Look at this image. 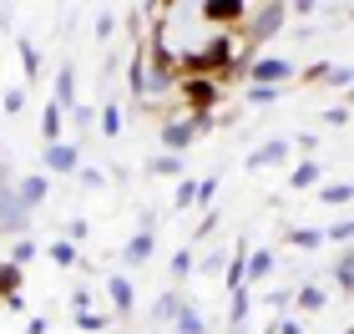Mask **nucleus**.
<instances>
[{
    "label": "nucleus",
    "instance_id": "nucleus-1",
    "mask_svg": "<svg viewBox=\"0 0 354 334\" xmlns=\"http://www.w3.org/2000/svg\"><path fill=\"white\" fill-rule=\"evenodd\" d=\"M177 97H183V117L213 122V111L223 102V82L218 76H177Z\"/></svg>",
    "mask_w": 354,
    "mask_h": 334
},
{
    "label": "nucleus",
    "instance_id": "nucleus-2",
    "mask_svg": "<svg viewBox=\"0 0 354 334\" xmlns=\"http://www.w3.org/2000/svg\"><path fill=\"white\" fill-rule=\"evenodd\" d=\"M248 51H253V46H263V41H273V36H279V30L288 26V6H283V0H268V6H259V10H248Z\"/></svg>",
    "mask_w": 354,
    "mask_h": 334
},
{
    "label": "nucleus",
    "instance_id": "nucleus-3",
    "mask_svg": "<svg viewBox=\"0 0 354 334\" xmlns=\"http://www.w3.org/2000/svg\"><path fill=\"white\" fill-rule=\"evenodd\" d=\"M213 122H192V117H167L162 122V152L172 157H187V147L198 142V132H207Z\"/></svg>",
    "mask_w": 354,
    "mask_h": 334
},
{
    "label": "nucleus",
    "instance_id": "nucleus-4",
    "mask_svg": "<svg viewBox=\"0 0 354 334\" xmlns=\"http://www.w3.org/2000/svg\"><path fill=\"white\" fill-rule=\"evenodd\" d=\"M248 10L253 6H243V0H203L198 10V21H207V26H223V30H233V26H243L248 21Z\"/></svg>",
    "mask_w": 354,
    "mask_h": 334
},
{
    "label": "nucleus",
    "instance_id": "nucleus-5",
    "mask_svg": "<svg viewBox=\"0 0 354 334\" xmlns=\"http://www.w3.org/2000/svg\"><path fill=\"white\" fill-rule=\"evenodd\" d=\"M294 71H299V66H294L288 56H253V61H248V76H253L259 86H283Z\"/></svg>",
    "mask_w": 354,
    "mask_h": 334
},
{
    "label": "nucleus",
    "instance_id": "nucleus-6",
    "mask_svg": "<svg viewBox=\"0 0 354 334\" xmlns=\"http://www.w3.org/2000/svg\"><path fill=\"white\" fill-rule=\"evenodd\" d=\"M76 172H82V147L76 142L46 147V178H76Z\"/></svg>",
    "mask_w": 354,
    "mask_h": 334
},
{
    "label": "nucleus",
    "instance_id": "nucleus-7",
    "mask_svg": "<svg viewBox=\"0 0 354 334\" xmlns=\"http://www.w3.org/2000/svg\"><path fill=\"white\" fill-rule=\"evenodd\" d=\"M26 223H30V213L21 208V198H15V183H10V172H6V178H0V228H6V233H21Z\"/></svg>",
    "mask_w": 354,
    "mask_h": 334
},
{
    "label": "nucleus",
    "instance_id": "nucleus-8",
    "mask_svg": "<svg viewBox=\"0 0 354 334\" xmlns=\"http://www.w3.org/2000/svg\"><path fill=\"white\" fill-rule=\"evenodd\" d=\"M152 253H157V228H152V218H147V223H142V228H137L132 238H127L122 263H127V268H142V263L152 259Z\"/></svg>",
    "mask_w": 354,
    "mask_h": 334
},
{
    "label": "nucleus",
    "instance_id": "nucleus-9",
    "mask_svg": "<svg viewBox=\"0 0 354 334\" xmlns=\"http://www.w3.org/2000/svg\"><path fill=\"white\" fill-rule=\"evenodd\" d=\"M288 152H294V147H288L283 137H273V142H263V147H253V152H248V167H253V172H259V167H283V163H288Z\"/></svg>",
    "mask_w": 354,
    "mask_h": 334
},
{
    "label": "nucleus",
    "instance_id": "nucleus-10",
    "mask_svg": "<svg viewBox=\"0 0 354 334\" xmlns=\"http://www.w3.org/2000/svg\"><path fill=\"white\" fill-rule=\"evenodd\" d=\"M46 193H51V178H46V172H41V178H21V183H15V198H21L26 213H36L46 203Z\"/></svg>",
    "mask_w": 354,
    "mask_h": 334
},
{
    "label": "nucleus",
    "instance_id": "nucleus-11",
    "mask_svg": "<svg viewBox=\"0 0 354 334\" xmlns=\"http://www.w3.org/2000/svg\"><path fill=\"white\" fill-rule=\"evenodd\" d=\"M106 294H111V309H117V314H132L137 309V289H132V279H127V274H106Z\"/></svg>",
    "mask_w": 354,
    "mask_h": 334
},
{
    "label": "nucleus",
    "instance_id": "nucleus-12",
    "mask_svg": "<svg viewBox=\"0 0 354 334\" xmlns=\"http://www.w3.org/2000/svg\"><path fill=\"white\" fill-rule=\"evenodd\" d=\"M319 178H324V167H319L314 157H299V163L288 167V187H294V193H309V187H319Z\"/></svg>",
    "mask_w": 354,
    "mask_h": 334
},
{
    "label": "nucleus",
    "instance_id": "nucleus-13",
    "mask_svg": "<svg viewBox=\"0 0 354 334\" xmlns=\"http://www.w3.org/2000/svg\"><path fill=\"white\" fill-rule=\"evenodd\" d=\"M273 263H279V259H273V248H248V289L273 274Z\"/></svg>",
    "mask_w": 354,
    "mask_h": 334
},
{
    "label": "nucleus",
    "instance_id": "nucleus-14",
    "mask_svg": "<svg viewBox=\"0 0 354 334\" xmlns=\"http://www.w3.org/2000/svg\"><path fill=\"white\" fill-rule=\"evenodd\" d=\"M51 102H56L61 111H66V106H76V66H71V61L56 71V97H51Z\"/></svg>",
    "mask_w": 354,
    "mask_h": 334
},
{
    "label": "nucleus",
    "instance_id": "nucleus-15",
    "mask_svg": "<svg viewBox=\"0 0 354 334\" xmlns=\"http://www.w3.org/2000/svg\"><path fill=\"white\" fill-rule=\"evenodd\" d=\"M172 329H177V334H207V319H203V309H198V304H192V299H187V304L177 309Z\"/></svg>",
    "mask_w": 354,
    "mask_h": 334
},
{
    "label": "nucleus",
    "instance_id": "nucleus-16",
    "mask_svg": "<svg viewBox=\"0 0 354 334\" xmlns=\"http://www.w3.org/2000/svg\"><path fill=\"white\" fill-rule=\"evenodd\" d=\"M294 304H299V314H319L329 304V294H324V284H304V289L294 294Z\"/></svg>",
    "mask_w": 354,
    "mask_h": 334
},
{
    "label": "nucleus",
    "instance_id": "nucleus-17",
    "mask_svg": "<svg viewBox=\"0 0 354 334\" xmlns=\"http://www.w3.org/2000/svg\"><path fill=\"white\" fill-rule=\"evenodd\" d=\"M183 304H187V299L177 294V289H167V294H162V299L152 304V319H157V324H172V319H177V309H183Z\"/></svg>",
    "mask_w": 354,
    "mask_h": 334
},
{
    "label": "nucleus",
    "instance_id": "nucleus-18",
    "mask_svg": "<svg viewBox=\"0 0 354 334\" xmlns=\"http://www.w3.org/2000/svg\"><path fill=\"white\" fill-rule=\"evenodd\" d=\"M319 203L324 208H344V203H354V183H324L319 187Z\"/></svg>",
    "mask_w": 354,
    "mask_h": 334
},
{
    "label": "nucleus",
    "instance_id": "nucleus-19",
    "mask_svg": "<svg viewBox=\"0 0 354 334\" xmlns=\"http://www.w3.org/2000/svg\"><path fill=\"white\" fill-rule=\"evenodd\" d=\"M248 309H253V294H248V289L228 294V324H233V329H243V324H248Z\"/></svg>",
    "mask_w": 354,
    "mask_h": 334
},
{
    "label": "nucleus",
    "instance_id": "nucleus-20",
    "mask_svg": "<svg viewBox=\"0 0 354 334\" xmlns=\"http://www.w3.org/2000/svg\"><path fill=\"white\" fill-rule=\"evenodd\" d=\"M167 274H172V284H183V279H192V274H198V259H192V248H177V253H172Z\"/></svg>",
    "mask_w": 354,
    "mask_h": 334
},
{
    "label": "nucleus",
    "instance_id": "nucleus-21",
    "mask_svg": "<svg viewBox=\"0 0 354 334\" xmlns=\"http://www.w3.org/2000/svg\"><path fill=\"white\" fill-rule=\"evenodd\" d=\"M96 127H102V137H117L122 132V106L111 102V97L102 102V111H96Z\"/></svg>",
    "mask_w": 354,
    "mask_h": 334
},
{
    "label": "nucleus",
    "instance_id": "nucleus-22",
    "mask_svg": "<svg viewBox=\"0 0 354 334\" xmlns=\"http://www.w3.org/2000/svg\"><path fill=\"white\" fill-rule=\"evenodd\" d=\"M334 284H339L344 294H354V248H344L339 259H334Z\"/></svg>",
    "mask_w": 354,
    "mask_h": 334
},
{
    "label": "nucleus",
    "instance_id": "nucleus-23",
    "mask_svg": "<svg viewBox=\"0 0 354 334\" xmlns=\"http://www.w3.org/2000/svg\"><path fill=\"white\" fill-rule=\"evenodd\" d=\"M183 167H187V157H172V152H157L147 163V172H157V178H177Z\"/></svg>",
    "mask_w": 354,
    "mask_h": 334
},
{
    "label": "nucleus",
    "instance_id": "nucleus-24",
    "mask_svg": "<svg viewBox=\"0 0 354 334\" xmlns=\"http://www.w3.org/2000/svg\"><path fill=\"white\" fill-rule=\"evenodd\" d=\"M41 137H46V147H56V142H61V106L56 102L41 111Z\"/></svg>",
    "mask_w": 354,
    "mask_h": 334
},
{
    "label": "nucleus",
    "instance_id": "nucleus-25",
    "mask_svg": "<svg viewBox=\"0 0 354 334\" xmlns=\"http://www.w3.org/2000/svg\"><path fill=\"white\" fill-rule=\"evenodd\" d=\"M46 259H51L56 268H76V243H71V238H61V243L46 248Z\"/></svg>",
    "mask_w": 354,
    "mask_h": 334
},
{
    "label": "nucleus",
    "instance_id": "nucleus-26",
    "mask_svg": "<svg viewBox=\"0 0 354 334\" xmlns=\"http://www.w3.org/2000/svg\"><path fill=\"white\" fill-rule=\"evenodd\" d=\"M172 208H177V213L198 208V183H192V178H183V183H177V193H172Z\"/></svg>",
    "mask_w": 354,
    "mask_h": 334
},
{
    "label": "nucleus",
    "instance_id": "nucleus-27",
    "mask_svg": "<svg viewBox=\"0 0 354 334\" xmlns=\"http://www.w3.org/2000/svg\"><path fill=\"white\" fill-rule=\"evenodd\" d=\"M288 243H294V248H319V243H324V228H288Z\"/></svg>",
    "mask_w": 354,
    "mask_h": 334
},
{
    "label": "nucleus",
    "instance_id": "nucleus-28",
    "mask_svg": "<svg viewBox=\"0 0 354 334\" xmlns=\"http://www.w3.org/2000/svg\"><path fill=\"white\" fill-rule=\"evenodd\" d=\"M279 97H283V91H279V86H259V82H253V86L243 91V102H248V106H273V102H279Z\"/></svg>",
    "mask_w": 354,
    "mask_h": 334
},
{
    "label": "nucleus",
    "instance_id": "nucleus-29",
    "mask_svg": "<svg viewBox=\"0 0 354 334\" xmlns=\"http://www.w3.org/2000/svg\"><path fill=\"white\" fill-rule=\"evenodd\" d=\"M142 82H147V56H132V66H127V86H132V97H142Z\"/></svg>",
    "mask_w": 354,
    "mask_h": 334
},
{
    "label": "nucleus",
    "instance_id": "nucleus-30",
    "mask_svg": "<svg viewBox=\"0 0 354 334\" xmlns=\"http://www.w3.org/2000/svg\"><path fill=\"white\" fill-rule=\"evenodd\" d=\"M30 259H41V248L30 243V238H15V248H10V263H15V268H26Z\"/></svg>",
    "mask_w": 354,
    "mask_h": 334
},
{
    "label": "nucleus",
    "instance_id": "nucleus-31",
    "mask_svg": "<svg viewBox=\"0 0 354 334\" xmlns=\"http://www.w3.org/2000/svg\"><path fill=\"white\" fill-rule=\"evenodd\" d=\"M329 243H354V218H339V223H329L324 228Z\"/></svg>",
    "mask_w": 354,
    "mask_h": 334
},
{
    "label": "nucleus",
    "instance_id": "nucleus-32",
    "mask_svg": "<svg viewBox=\"0 0 354 334\" xmlns=\"http://www.w3.org/2000/svg\"><path fill=\"white\" fill-rule=\"evenodd\" d=\"M324 82H329V86H339V91H349V86H354V66H329Z\"/></svg>",
    "mask_w": 354,
    "mask_h": 334
},
{
    "label": "nucleus",
    "instance_id": "nucleus-33",
    "mask_svg": "<svg viewBox=\"0 0 354 334\" xmlns=\"http://www.w3.org/2000/svg\"><path fill=\"white\" fill-rule=\"evenodd\" d=\"M21 66H26V82L41 71V61H36V46H30V41H21Z\"/></svg>",
    "mask_w": 354,
    "mask_h": 334
},
{
    "label": "nucleus",
    "instance_id": "nucleus-34",
    "mask_svg": "<svg viewBox=\"0 0 354 334\" xmlns=\"http://www.w3.org/2000/svg\"><path fill=\"white\" fill-rule=\"evenodd\" d=\"M213 198H218V178H203V183H198V208H207Z\"/></svg>",
    "mask_w": 354,
    "mask_h": 334
},
{
    "label": "nucleus",
    "instance_id": "nucleus-35",
    "mask_svg": "<svg viewBox=\"0 0 354 334\" xmlns=\"http://www.w3.org/2000/svg\"><path fill=\"white\" fill-rule=\"evenodd\" d=\"M344 122H349V106H344V102H334V106L324 111V127H344Z\"/></svg>",
    "mask_w": 354,
    "mask_h": 334
},
{
    "label": "nucleus",
    "instance_id": "nucleus-36",
    "mask_svg": "<svg viewBox=\"0 0 354 334\" xmlns=\"http://www.w3.org/2000/svg\"><path fill=\"white\" fill-rule=\"evenodd\" d=\"M329 66H334V61H314V66H304L299 76H304V82H324V76H329Z\"/></svg>",
    "mask_w": 354,
    "mask_h": 334
},
{
    "label": "nucleus",
    "instance_id": "nucleus-37",
    "mask_svg": "<svg viewBox=\"0 0 354 334\" xmlns=\"http://www.w3.org/2000/svg\"><path fill=\"white\" fill-rule=\"evenodd\" d=\"M76 324L91 329V334H102V329H106V314H76Z\"/></svg>",
    "mask_w": 354,
    "mask_h": 334
},
{
    "label": "nucleus",
    "instance_id": "nucleus-38",
    "mask_svg": "<svg viewBox=\"0 0 354 334\" xmlns=\"http://www.w3.org/2000/svg\"><path fill=\"white\" fill-rule=\"evenodd\" d=\"M76 178H82V187H102V183H106V172H102V167H82Z\"/></svg>",
    "mask_w": 354,
    "mask_h": 334
},
{
    "label": "nucleus",
    "instance_id": "nucleus-39",
    "mask_svg": "<svg viewBox=\"0 0 354 334\" xmlns=\"http://www.w3.org/2000/svg\"><path fill=\"white\" fill-rule=\"evenodd\" d=\"M111 30H117V15H111V10H102V15H96V36H111Z\"/></svg>",
    "mask_w": 354,
    "mask_h": 334
},
{
    "label": "nucleus",
    "instance_id": "nucleus-40",
    "mask_svg": "<svg viewBox=\"0 0 354 334\" xmlns=\"http://www.w3.org/2000/svg\"><path fill=\"white\" fill-rule=\"evenodd\" d=\"M288 147H294V152H304V157H314V147H319V137H309V132H304V137H294V142H288Z\"/></svg>",
    "mask_w": 354,
    "mask_h": 334
},
{
    "label": "nucleus",
    "instance_id": "nucleus-41",
    "mask_svg": "<svg viewBox=\"0 0 354 334\" xmlns=\"http://www.w3.org/2000/svg\"><path fill=\"white\" fill-rule=\"evenodd\" d=\"M71 309H76V314H91V294L76 289V294H71Z\"/></svg>",
    "mask_w": 354,
    "mask_h": 334
},
{
    "label": "nucleus",
    "instance_id": "nucleus-42",
    "mask_svg": "<svg viewBox=\"0 0 354 334\" xmlns=\"http://www.w3.org/2000/svg\"><path fill=\"white\" fill-rule=\"evenodd\" d=\"M273 334H304V324H299V319H279V329H273Z\"/></svg>",
    "mask_w": 354,
    "mask_h": 334
},
{
    "label": "nucleus",
    "instance_id": "nucleus-43",
    "mask_svg": "<svg viewBox=\"0 0 354 334\" xmlns=\"http://www.w3.org/2000/svg\"><path fill=\"white\" fill-rule=\"evenodd\" d=\"M344 106H349V111H354V86H349V97H344Z\"/></svg>",
    "mask_w": 354,
    "mask_h": 334
},
{
    "label": "nucleus",
    "instance_id": "nucleus-44",
    "mask_svg": "<svg viewBox=\"0 0 354 334\" xmlns=\"http://www.w3.org/2000/svg\"><path fill=\"white\" fill-rule=\"evenodd\" d=\"M349 26H354V6H349Z\"/></svg>",
    "mask_w": 354,
    "mask_h": 334
},
{
    "label": "nucleus",
    "instance_id": "nucleus-45",
    "mask_svg": "<svg viewBox=\"0 0 354 334\" xmlns=\"http://www.w3.org/2000/svg\"><path fill=\"white\" fill-rule=\"evenodd\" d=\"M344 334H354V324H349V329H344Z\"/></svg>",
    "mask_w": 354,
    "mask_h": 334
}]
</instances>
